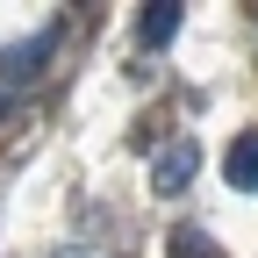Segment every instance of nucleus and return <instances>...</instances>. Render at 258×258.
Instances as JSON below:
<instances>
[{
  "mask_svg": "<svg viewBox=\"0 0 258 258\" xmlns=\"http://www.w3.org/2000/svg\"><path fill=\"white\" fill-rule=\"evenodd\" d=\"M194 172H201V144H172V151L151 165V186L172 201V194H186V179H194Z\"/></svg>",
  "mask_w": 258,
  "mask_h": 258,
  "instance_id": "obj_1",
  "label": "nucleus"
},
{
  "mask_svg": "<svg viewBox=\"0 0 258 258\" xmlns=\"http://www.w3.org/2000/svg\"><path fill=\"white\" fill-rule=\"evenodd\" d=\"M137 15H144V22H137V43H144V50H165V43L179 36V15H186V8H179V0H151V8H137Z\"/></svg>",
  "mask_w": 258,
  "mask_h": 258,
  "instance_id": "obj_2",
  "label": "nucleus"
},
{
  "mask_svg": "<svg viewBox=\"0 0 258 258\" xmlns=\"http://www.w3.org/2000/svg\"><path fill=\"white\" fill-rule=\"evenodd\" d=\"M222 179H230L237 194H258V129H244V137L222 151Z\"/></svg>",
  "mask_w": 258,
  "mask_h": 258,
  "instance_id": "obj_3",
  "label": "nucleus"
},
{
  "mask_svg": "<svg viewBox=\"0 0 258 258\" xmlns=\"http://www.w3.org/2000/svg\"><path fill=\"white\" fill-rule=\"evenodd\" d=\"M50 43H57V22H43V36L29 43V50H15V57H8V79H36V64L50 57Z\"/></svg>",
  "mask_w": 258,
  "mask_h": 258,
  "instance_id": "obj_4",
  "label": "nucleus"
},
{
  "mask_svg": "<svg viewBox=\"0 0 258 258\" xmlns=\"http://www.w3.org/2000/svg\"><path fill=\"white\" fill-rule=\"evenodd\" d=\"M172 258H222V251H215V237H208V230L179 222V230H172Z\"/></svg>",
  "mask_w": 258,
  "mask_h": 258,
  "instance_id": "obj_5",
  "label": "nucleus"
},
{
  "mask_svg": "<svg viewBox=\"0 0 258 258\" xmlns=\"http://www.w3.org/2000/svg\"><path fill=\"white\" fill-rule=\"evenodd\" d=\"M251 15H258V8H251Z\"/></svg>",
  "mask_w": 258,
  "mask_h": 258,
  "instance_id": "obj_6",
  "label": "nucleus"
}]
</instances>
